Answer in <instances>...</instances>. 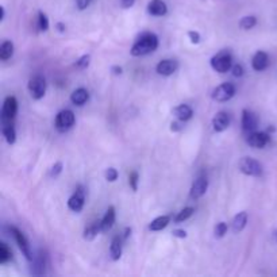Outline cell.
Listing matches in <instances>:
<instances>
[{
  "label": "cell",
  "mask_w": 277,
  "mask_h": 277,
  "mask_svg": "<svg viewBox=\"0 0 277 277\" xmlns=\"http://www.w3.org/2000/svg\"><path fill=\"white\" fill-rule=\"evenodd\" d=\"M100 231H102V220L93 222V223H91V225L85 227V230H84V239L92 241Z\"/></svg>",
  "instance_id": "cell-21"
},
{
  "label": "cell",
  "mask_w": 277,
  "mask_h": 277,
  "mask_svg": "<svg viewBox=\"0 0 277 277\" xmlns=\"http://www.w3.org/2000/svg\"><path fill=\"white\" fill-rule=\"evenodd\" d=\"M275 235H276V241H277V230H276V234H275Z\"/></svg>",
  "instance_id": "cell-46"
},
{
  "label": "cell",
  "mask_w": 277,
  "mask_h": 277,
  "mask_svg": "<svg viewBox=\"0 0 277 277\" xmlns=\"http://www.w3.org/2000/svg\"><path fill=\"white\" fill-rule=\"evenodd\" d=\"M118 176H119V173H118V170H116L115 168H108V169L106 170V180L110 181V183L116 181Z\"/></svg>",
  "instance_id": "cell-34"
},
{
  "label": "cell",
  "mask_w": 277,
  "mask_h": 277,
  "mask_svg": "<svg viewBox=\"0 0 277 277\" xmlns=\"http://www.w3.org/2000/svg\"><path fill=\"white\" fill-rule=\"evenodd\" d=\"M91 1H92V0H76V6H77V8H79L80 11H83V10H85V8L89 7Z\"/></svg>",
  "instance_id": "cell-37"
},
{
  "label": "cell",
  "mask_w": 277,
  "mask_h": 277,
  "mask_svg": "<svg viewBox=\"0 0 277 277\" xmlns=\"http://www.w3.org/2000/svg\"><path fill=\"white\" fill-rule=\"evenodd\" d=\"M193 213H195V210L192 207H185L184 210H181L179 214L176 215L174 222H176V223H181V222H184V220H187L188 218H191V216L193 215Z\"/></svg>",
  "instance_id": "cell-28"
},
{
  "label": "cell",
  "mask_w": 277,
  "mask_h": 277,
  "mask_svg": "<svg viewBox=\"0 0 277 277\" xmlns=\"http://www.w3.org/2000/svg\"><path fill=\"white\" fill-rule=\"evenodd\" d=\"M177 69H179V63L176 60H170V58L161 60L156 66L157 73L161 76H172Z\"/></svg>",
  "instance_id": "cell-11"
},
{
  "label": "cell",
  "mask_w": 277,
  "mask_h": 277,
  "mask_svg": "<svg viewBox=\"0 0 277 277\" xmlns=\"http://www.w3.org/2000/svg\"><path fill=\"white\" fill-rule=\"evenodd\" d=\"M12 54H14V43L11 41H4L0 45V58L3 61H7L8 58L12 57Z\"/></svg>",
  "instance_id": "cell-25"
},
{
  "label": "cell",
  "mask_w": 277,
  "mask_h": 277,
  "mask_svg": "<svg viewBox=\"0 0 277 277\" xmlns=\"http://www.w3.org/2000/svg\"><path fill=\"white\" fill-rule=\"evenodd\" d=\"M45 266H46V257L40 254L34 260V275H45Z\"/></svg>",
  "instance_id": "cell-26"
},
{
  "label": "cell",
  "mask_w": 277,
  "mask_h": 277,
  "mask_svg": "<svg viewBox=\"0 0 277 277\" xmlns=\"http://www.w3.org/2000/svg\"><path fill=\"white\" fill-rule=\"evenodd\" d=\"M170 130H172V131H180V130H183L181 121L177 119V122H172V125H170Z\"/></svg>",
  "instance_id": "cell-39"
},
{
  "label": "cell",
  "mask_w": 277,
  "mask_h": 277,
  "mask_svg": "<svg viewBox=\"0 0 277 277\" xmlns=\"http://www.w3.org/2000/svg\"><path fill=\"white\" fill-rule=\"evenodd\" d=\"M257 24V18L253 15H249V17H243L239 21V27L242 30H250L253 29L254 26Z\"/></svg>",
  "instance_id": "cell-27"
},
{
  "label": "cell",
  "mask_w": 277,
  "mask_h": 277,
  "mask_svg": "<svg viewBox=\"0 0 277 277\" xmlns=\"http://www.w3.org/2000/svg\"><path fill=\"white\" fill-rule=\"evenodd\" d=\"M27 87H29V92L31 95V98L35 99V100H40L46 93V80H45L43 76L37 75L30 79Z\"/></svg>",
  "instance_id": "cell-4"
},
{
  "label": "cell",
  "mask_w": 277,
  "mask_h": 277,
  "mask_svg": "<svg viewBox=\"0 0 277 277\" xmlns=\"http://www.w3.org/2000/svg\"><path fill=\"white\" fill-rule=\"evenodd\" d=\"M208 188V180L206 177H197L195 180V183L192 184V188H191V197L192 199H199L202 197L206 192H207Z\"/></svg>",
  "instance_id": "cell-14"
},
{
  "label": "cell",
  "mask_w": 277,
  "mask_h": 277,
  "mask_svg": "<svg viewBox=\"0 0 277 277\" xmlns=\"http://www.w3.org/2000/svg\"><path fill=\"white\" fill-rule=\"evenodd\" d=\"M84 202H85V193H84L83 187H79V188L75 191V193L69 197V200H68V207H69V210H72L73 213H80L83 207H84Z\"/></svg>",
  "instance_id": "cell-10"
},
{
  "label": "cell",
  "mask_w": 277,
  "mask_h": 277,
  "mask_svg": "<svg viewBox=\"0 0 277 277\" xmlns=\"http://www.w3.org/2000/svg\"><path fill=\"white\" fill-rule=\"evenodd\" d=\"M89 61H91V56H89V54H84V56H81V57L76 61V66H77L79 69H85V68H88V65H89Z\"/></svg>",
  "instance_id": "cell-32"
},
{
  "label": "cell",
  "mask_w": 277,
  "mask_h": 277,
  "mask_svg": "<svg viewBox=\"0 0 277 277\" xmlns=\"http://www.w3.org/2000/svg\"><path fill=\"white\" fill-rule=\"evenodd\" d=\"M269 141H271V135L265 131H252L248 134V138H246V142L254 149L265 148L266 145L269 144Z\"/></svg>",
  "instance_id": "cell-9"
},
{
  "label": "cell",
  "mask_w": 277,
  "mask_h": 277,
  "mask_svg": "<svg viewBox=\"0 0 277 277\" xmlns=\"http://www.w3.org/2000/svg\"><path fill=\"white\" fill-rule=\"evenodd\" d=\"M61 172H63V162L58 161V162H56V164H54V165L52 167V169H50V176L56 179V177H57L58 174L61 173Z\"/></svg>",
  "instance_id": "cell-35"
},
{
  "label": "cell",
  "mask_w": 277,
  "mask_h": 277,
  "mask_svg": "<svg viewBox=\"0 0 277 277\" xmlns=\"http://www.w3.org/2000/svg\"><path fill=\"white\" fill-rule=\"evenodd\" d=\"M148 12L153 17H164L167 15L168 7L162 0H150L148 4Z\"/></svg>",
  "instance_id": "cell-16"
},
{
  "label": "cell",
  "mask_w": 277,
  "mask_h": 277,
  "mask_svg": "<svg viewBox=\"0 0 277 277\" xmlns=\"http://www.w3.org/2000/svg\"><path fill=\"white\" fill-rule=\"evenodd\" d=\"M88 99H89V92H88L85 88H77L70 95V102L75 104V106H79V107L87 103Z\"/></svg>",
  "instance_id": "cell-19"
},
{
  "label": "cell",
  "mask_w": 277,
  "mask_h": 277,
  "mask_svg": "<svg viewBox=\"0 0 277 277\" xmlns=\"http://www.w3.org/2000/svg\"><path fill=\"white\" fill-rule=\"evenodd\" d=\"M269 65V57L265 52H257L253 56V60H252V66L256 72H262L265 70Z\"/></svg>",
  "instance_id": "cell-15"
},
{
  "label": "cell",
  "mask_w": 277,
  "mask_h": 277,
  "mask_svg": "<svg viewBox=\"0 0 277 277\" xmlns=\"http://www.w3.org/2000/svg\"><path fill=\"white\" fill-rule=\"evenodd\" d=\"M257 125H258V119L254 112H252L248 108H243L242 110V128L245 133H252V131H256L257 128Z\"/></svg>",
  "instance_id": "cell-12"
},
{
  "label": "cell",
  "mask_w": 277,
  "mask_h": 277,
  "mask_svg": "<svg viewBox=\"0 0 277 277\" xmlns=\"http://www.w3.org/2000/svg\"><path fill=\"white\" fill-rule=\"evenodd\" d=\"M188 38L192 43H199L200 42V34L197 31H190L188 33Z\"/></svg>",
  "instance_id": "cell-38"
},
{
  "label": "cell",
  "mask_w": 277,
  "mask_h": 277,
  "mask_svg": "<svg viewBox=\"0 0 277 277\" xmlns=\"http://www.w3.org/2000/svg\"><path fill=\"white\" fill-rule=\"evenodd\" d=\"M1 133L6 138L7 144H15L17 141V131H15V127H14V123H3V127H1Z\"/></svg>",
  "instance_id": "cell-22"
},
{
  "label": "cell",
  "mask_w": 277,
  "mask_h": 277,
  "mask_svg": "<svg viewBox=\"0 0 277 277\" xmlns=\"http://www.w3.org/2000/svg\"><path fill=\"white\" fill-rule=\"evenodd\" d=\"M234 95H235V87H234V84H231V83H223V84L218 85V87L213 91L211 98H213V100H215V102H220V103H222V102L230 100Z\"/></svg>",
  "instance_id": "cell-6"
},
{
  "label": "cell",
  "mask_w": 277,
  "mask_h": 277,
  "mask_svg": "<svg viewBox=\"0 0 277 277\" xmlns=\"http://www.w3.org/2000/svg\"><path fill=\"white\" fill-rule=\"evenodd\" d=\"M170 222V218L168 215H162V216H158L156 219H153L149 225V230L151 231H161L162 229H165Z\"/></svg>",
  "instance_id": "cell-24"
},
{
  "label": "cell",
  "mask_w": 277,
  "mask_h": 277,
  "mask_svg": "<svg viewBox=\"0 0 277 277\" xmlns=\"http://www.w3.org/2000/svg\"><path fill=\"white\" fill-rule=\"evenodd\" d=\"M130 235H131V229H130V227H126V229H125V235H123V238L127 239Z\"/></svg>",
  "instance_id": "cell-43"
},
{
  "label": "cell",
  "mask_w": 277,
  "mask_h": 277,
  "mask_svg": "<svg viewBox=\"0 0 277 277\" xmlns=\"http://www.w3.org/2000/svg\"><path fill=\"white\" fill-rule=\"evenodd\" d=\"M115 207L111 206V207H108V210L106 211L103 219H102V231H103V233H107V231H110L111 229H112V226L115 223Z\"/></svg>",
  "instance_id": "cell-18"
},
{
  "label": "cell",
  "mask_w": 277,
  "mask_h": 277,
  "mask_svg": "<svg viewBox=\"0 0 277 277\" xmlns=\"http://www.w3.org/2000/svg\"><path fill=\"white\" fill-rule=\"evenodd\" d=\"M10 231H11V234L14 235L15 238V241L18 243V248L21 249V252L23 254L24 257H26V260L31 261L33 260V256H31V249H30V245H29V241L26 239V237L23 235V233L21 230H18L17 227H10Z\"/></svg>",
  "instance_id": "cell-8"
},
{
  "label": "cell",
  "mask_w": 277,
  "mask_h": 277,
  "mask_svg": "<svg viewBox=\"0 0 277 277\" xmlns=\"http://www.w3.org/2000/svg\"><path fill=\"white\" fill-rule=\"evenodd\" d=\"M138 181H139L138 172L133 170L131 173L128 174V184H130V187H131V190H133L134 192L138 190Z\"/></svg>",
  "instance_id": "cell-31"
},
{
  "label": "cell",
  "mask_w": 277,
  "mask_h": 277,
  "mask_svg": "<svg viewBox=\"0 0 277 277\" xmlns=\"http://www.w3.org/2000/svg\"><path fill=\"white\" fill-rule=\"evenodd\" d=\"M229 126H230V116H229V114L223 112V111L218 112L213 118V127H214V130L216 133L225 131V130L229 128Z\"/></svg>",
  "instance_id": "cell-13"
},
{
  "label": "cell",
  "mask_w": 277,
  "mask_h": 277,
  "mask_svg": "<svg viewBox=\"0 0 277 277\" xmlns=\"http://www.w3.org/2000/svg\"><path fill=\"white\" fill-rule=\"evenodd\" d=\"M239 170L246 176L258 177L262 174V165L252 157H243L239 161Z\"/></svg>",
  "instance_id": "cell-5"
},
{
  "label": "cell",
  "mask_w": 277,
  "mask_h": 277,
  "mask_svg": "<svg viewBox=\"0 0 277 277\" xmlns=\"http://www.w3.org/2000/svg\"><path fill=\"white\" fill-rule=\"evenodd\" d=\"M11 250L8 249V246H7L6 243L1 242L0 243V262L1 264H4V262H7V261L11 258Z\"/></svg>",
  "instance_id": "cell-29"
},
{
  "label": "cell",
  "mask_w": 277,
  "mask_h": 277,
  "mask_svg": "<svg viewBox=\"0 0 277 277\" xmlns=\"http://www.w3.org/2000/svg\"><path fill=\"white\" fill-rule=\"evenodd\" d=\"M158 47V37L154 33H144L138 37L130 49V53L134 57H141L150 54Z\"/></svg>",
  "instance_id": "cell-1"
},
{
  "label": "cell",
  "mask_w": 277,
  "mask_h": 277,
  "mask_svg": "<svg viewBox=\"0 0 277 277\" xmlns=\"http://www.w3.org/2000/svg\"><path fill=\"white\" fill-rule=\"evenodd\" d=\"M110 256L114 261H118L122 257V241L119 237H114L110 245Z\"/></svg>",
  "instance_id": "cell-23"
},
{
  "label": "cell",
  "mask_w": 277,
  "mask_h": 277,
  "mask_svg": "<svg viewBox=\"0 0 277 277\" xmlns=\"http://www.w3.org/2000/svg\"><path fill=\"white\" fill-rule=\"evenodd\" d=\"M65 29H66V27H65V24L61 23V22H60V23H57V30L60 31V33H64V31H65Z\"/></svg>",
  "instance_id": "cell-44"
},
{
  "label": "cell",
  "mask_w": 277,
  "mask_h": 277,
  "mask_svg": "<svg viewBox=\"0 0 277 277\" xmlns=\"http://www.w3.org/2000/svg\"><path fill=\"white\" fill-rule=\"evenodd\" d=\"M211 68L218 72V73H226L233 68V57H231L230 52L227 50H222L218 54H215L214 57L211 58Z\"/></svg>",
  "instance_id": "cell-2"
},
{
  "label": "cell",
  "mask_w": 277,
  "mask_h": 277,
  "mask_svg": "<svg viewBox=\"0 0 277 277\" xmlns=\"http://www.w3.org/2000/svg\"><path fill=\"white\" fill-rule=\"evenodd\" d=\"M173 115L181 122L190 121L191 118L193 116V110L191 108L188 104H180L177 107L173 108Z\"/></svg>",
  "instance_id": "cell-17"
},
{
  "label": "cell",
  "mask_w": 277,
  "mask_h": 277,
  "mask_svg": "<svg viewBox=\"0 0 277 277\" xmlns=\"http://www.w3.org/2000/svg\"><path fill=\"white\" fill-rule=\"evenodd\" d=\"M246 223H248V214L245 211L238 213L234 216V219H233V230H234V233H241L246 227Z\"/></svg>",
  "instance_id": "cell-20"
},
{
  "label": "cell",
  "mask_w": 277,
  "mask_h": 277,
  "mask_svg": "<svg viewBox=\"0 0 277 277\" xmlns=\"http://www.w3.org/2000/svg\"><path fill=\"white\" fill-rule=\"evenodd\" d=\"M135 3V0H121V6L123 8H131Z\"/></svg>",
  "instance_id": "cell-41"
},
{
  "label": "cell",
  "mask_w": 277,
  "mask_h": 277,
  "mask_svg": "<svg viewBox=\"0 0 277 277\" xmlns=\"http://www.w3.org/2000/svg\"><path fill=\"white\" fill-rule=\"evenodd\" d=\"M73 125H75V114L72 111L63 110L58 112L56 121H54V126L58 131H66Z\"/></svg>",
  "instance_id": "cell-7"
},
{
  "label": "cell",
  "mask_w": 277,
  "mask_h": 277,
  "mask_svg": "<svg viewBox=\"0 0 277 277\" xmlns=\"http://www.w3.org/2000/svg\"><path fill=\"white\" fill-rule=\"evenodd\" d=\"M111 72H112L114 75L119 76V75H122L123 69H122V66H118V65H115V66H112V68H111Z\"/></svg>",
  "instance_id": "cell-42"
},
{
  "label": "cell",
  "mask_w": 277,
  "mask_h": 277,
  "mask_svg": "<svg viewBox=\"0 0 277 277\" xmlns=\"http://www.w3.org/2000/svg\"><path fill=\"white\" fill-rule=\"evenodd\" d=\"M172 234H173V237L187 238V233H185V230H181V229H176V230L172 231Z\"/></svg>",
  "instance_id": "cell-40"
},
{
  "label": "cell",
  "mask_w": 277,
  "mask_h": 277,
  "mask_svg": "<svg viewBox=\"0 0 277 277\" xmlns=\"http://www.w3.org/2000/svg\"><path fill=\"white\" fill-rule=\"evenodd\" d=\"M214 233H215V237L222 238L226 233H227V225H226L225 222H219L218 225L215 226Z\"/></svg>",
  "instance_id": "cell-33"
},
{
  "label": "cell",
  "mask_w": 277,
  "mask_h": 277,
  "mask_svg": "<svg viewBox=\"0 0 277 277\" xmlns=\"http://www.w3.org/2000/svg\"><path fill=\"white\" fill-rule=\"evenodd\" d=\"M18 112V100L15 96H7L1 107V123H14Z\"/></svg>",
  "instance_id": "cell-3"
},
{
  "label": "cell",
  "mask_w": 277,
  "mask_h": 277,
  "mask_svg": "<svg viewBox=\"0 0 277 277\" xmlns=\"http://www.w3.org/2000/svg\"><path fill=\"white\" fill-rule=\"evenodd\" d=\"M0 12H1V14H0V21H3V19H4V14H6V12H4V7H0Z\"/></svg>",
  "instance_id": "cell-45"
},
{
  "label": "cell",
  "mask_w": 277,
  "mask_h": 277,
  "mask_svg": "<svg viewBox=\"0 0 277 277\" xmlns=\"http://www.w3.org/2000/svg\"><path fill=\"white\" fill-rule=\"evenodd\" d=\"M233 76L234 77H242L243 73H245V70H243V66L241 64H237V65H234L233 68Z\"/></svg>",
  "instance_id": "cell-36"
},
{
  "label": "cell",
  "mask_w": 277,
  "mask_h": 277,
  "mask_svg": "<svg viewBox=\"0 0 277 277\" xmlns=\"http://www.w3.org/2000/svg\"><path fill=\"white\" fill-rule=\"evenodd\" d=\"M38 29L41 31H47L49 30V19H47L45 12H38Z\"/></svg>",
  "instance_id": "cell-30"
}]
</instances>
